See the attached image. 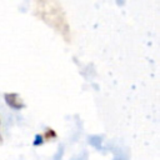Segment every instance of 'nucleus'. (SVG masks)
Segmentation results:
<instances>
[{
  "label": "nucleus",
  "mask_w": 160,
  "mask_h": 160,
  "mask_svg": "<svg viewBox=\"0 0 160 160\" xmlns=\"http://www.w3.org/2000/svg\"><path fill=\"white\" fill-rule=\"evenodd\" d=\"M36 5L40 6V9H36V11L39 12V16L46 24H49L50 26L56 29L58 32H61L62 36L66 38V34L69 32V26H68V22H66V19H65L61 6L58 4L56 9H54L55 2H38Z\"/></svg>",
  "instance_id": "nucleus-1"
},
{
  "label": "nucleus",
  "mask_w": 160,
  "mask_h": 160,
  "mask_svg": "<svg viewBox=\"0 0 160 160\" xmlns=\"http://www.w3.org/2000/svg\"><path fill=\"white\" fill-rule=\"evenodd\" d=\"M4 99H5V102L8 104V106H10L14 110H21L25 108L24 100L16 92H6L4 95Z\"/></svg>",
  "instance_id": "nucleus-2"
},
{
  "label": "nucleus",
  "mask_w": 160,
  "mask_h": 160,
  "mask_svg": "<svg viewBox=\"0 0 160 160\" xmlns=\"http://www.w3.org/2000/svg\"><path fill=\"white\" fill-rule=\"evenodd\" d=\"M41 136H42V139L46 141V140H50V139H55V138H56V134H55V131H54L52 129H46L45 134L41 135Z\"/></svg>",
  "instance_id": "nucleus-3"
},
{
  "label": "nucleus",
  "mask_w": 160,
  "mask_h": 160,
  "mask_svg": "<svg viewBox=\"0 0 160 160\" xmlns=\"http://www.w3.org/2000/svg\"><path fill=\"white\" fill-rule=\"evenodd\" d=\"M0 142H1V135H0Z\"/></svg>",
  "instance_id": "nucleus-4"
}]
</instances>
